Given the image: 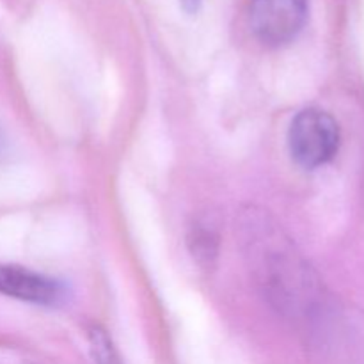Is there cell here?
<instances>
[{"mask_svg": "<svg viewBox=\"0 0 364 364\" xmlns=\"http://www.w3.org/2000/svg\"><path fill=\"white\" fill-rule=\"evenodd\" d=\"M249 256L255 259V269L262 276L263 284L269 288L270 295L288 306L294 301L291 290L301 288V267L294 251L288 245L287 238L281 237L279 231L265 223H252L247 226Z\"/></svg>", "mask_w": 364, "mask_h": 364, "instance_id": "cell-1", "label": "cell"}, {"mask_svg": "<svg viewBox=\"0 0 364 364\" xmlns=\"http://www.w3.org/2000/svg\"><path fill=\"white\" fill-rule=\"evenodd\" d=\"M288 146L295 162L304 169L326 166L340 149V124L322 109L301 110L288 130Z\"/></svg>", "mask_w": 364, "mask_h": 364, "instance_id": "cell-2", "label": "cell"}, {"mask_svg": "<svg viewBox=\"0 0 364 364\" xmlns=\"http://www.w3.org/2000/svg\"><path fill=\"white\" fill-rule=\"evenodd\" d=\"M309 0H251L249 21L256 38L265 46H283L304 28Z\"/></svg>", "mask_w": 364, "mask_h": 364, "instance_id": "cell-3", "label": "cell"}, {"mask_svg": "<svg viewBox=\"0 0 364 364\" xmlns=\"http://www.w3.org/2000/svg\"><path fill=\"white\" fill-rule=\"evenodd\" d=\"M0 294L18 301L41 306H57L66 291L59 281L16 265L0 263Z\"/></svg>", "mask_w": 364, "mask_h": 364, "instance_id": "cell-4", "label": "cell"}, {"mask_svg": "<svg viewBox=\"0 0 364 364\" xmlns=\"http://www.w3.org/2000/svg\"><path fill=\"white\" fill-rule=\"evenodd\" d=\"M89 345H91V355L95 359V364H121L112 340L102 327H92L91 334H89Z\"/></svg>", "mask_w": 364, "mask_h": 364, "instance_id": "cell-5", "label": "cell"}, {"mask_svg": "<svg viewBox=\"0 0 364 364\" xmlns=\"http://www.w3.org/2000/svg\"><path fill=\"white\" fill-rule=\"evenodd\" d=\"M180 4H181V7L187 11V13L194 14V13H198V11H199L203 0H180Z\"/></svg>", "mask_w": 364, "mask_h": 364, "instance_id": "cell-6", "label": "cell"}, {"mask_svg": "<svg viewBox=\"0 0 364 364\" xmlns=\"http://www.w3.org/2000/svg\"><path fill=\"white\" fill-rule=\"evenodd\" d=\"M4 148H6V137H4L2 130H0V155H2Z\"/></svg>", "mask_w": 364, "mask_h": 364, "instance_id": "cell-7", "label": "cell"}]
</instances>
